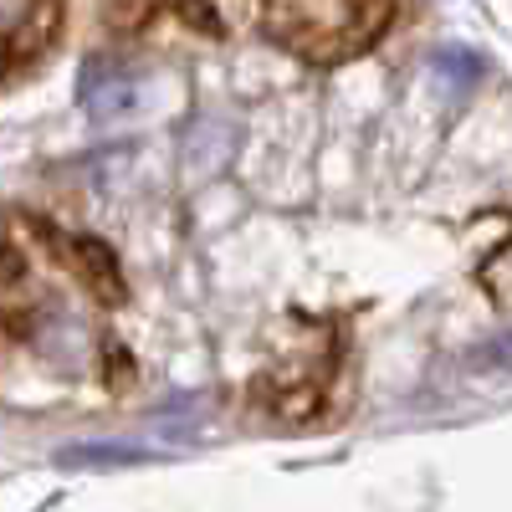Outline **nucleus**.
<instances>
[{
    "instance_id": "20e7f679",
    "label": "nucleus",
    "mask_w": 512,
    "mask_h": 512,
    "mask_svg": "<svg viewBox=\"0 0 512 512\" xmlns=\"http://www.w3.org/2000/svg\"><path fill=\"white\" fill-rule=\"evenodd\" d=\"M477 369H492V374H512V333H502L497 344L477 349Z\"/></svg>"
},
{
    "instance_id": "f257e3e1",
    "label": "nucleus",
    "mask_w": 512,
    "mask_h": 512,
    "mask_svg": "<svg viewBox=\"0 0 512 512\" xmlns=\"http://www.w3.org/2000/svg\"><path fill=\"white\" fill-rule=\"evenodd\" d=\"M395 0H267V36L308 62H344L384 36Z\"/></svg>"
},
{
    "instance_id": "7ed1b4c3",
    "label": "nucleus",
    "mask_w": 512,
    "mask_h": 512,
    "mask_svg": "<svg viewBox=\"0 0 512 512\" xmlns=\"http://www.w3.org/2000/svg\"><path fill=\"white\" fill-rule=\"evenodd\" d=\"M67 466H128V461H144L139 446H72L62 451Z\"/></svg>"
},
{
    "instance_id": "39448f33",
    "label": "nucleus",
    "mask_w": 512,
    "mask_h": 512,
    "mask_svg": "<svg viewBox=\"0 0 512 512\" xmlns=\"http://www.w3.org/2000/svg\"><path fill=\"white\" fill-rule=\"evenodd\" d=\"M436 67H441V72H451V77L461 82V88H466V82H477V57H466V52H441V57H436Z\"/></svg>"
},
{
    "instance_id": "f03ea898",
    "label": "nucleus",
    "mask_w": 512,
    "mask_h": 512,
    "mask_svg": "<svg viewBox=\"0 0 512 512\" xmlns=\"http://www.w3.org/2000/svg\"><path fill=\"white\" fill-rule=\"evenodd\" d=\"M67 0H0V77L52 47Z\"/></svg>"
}]
</instances>
